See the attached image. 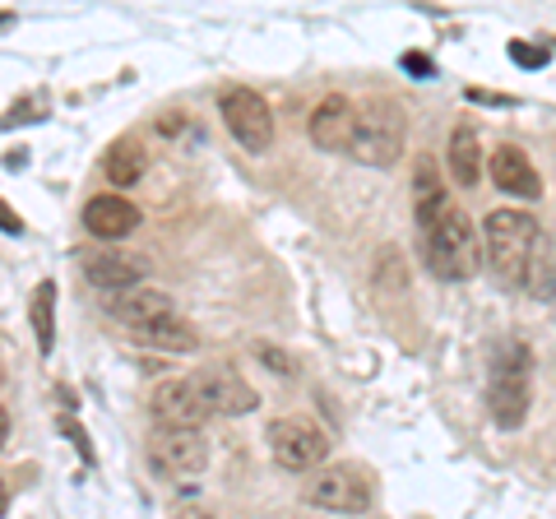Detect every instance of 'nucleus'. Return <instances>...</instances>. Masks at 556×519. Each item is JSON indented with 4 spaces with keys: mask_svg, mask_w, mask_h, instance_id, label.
Here are the masks:
<instances>
[{
    "mask_svg": "<svg viewBox=\"0 0 556 519\" xmlns=\"http://www.w3.org/2000/svg\"><path fill=\"white\" fill-rule=\"evenodd\" d=\"M422 218V241H427V260L441 279L459 283V279H473L478 265H482V237L473 228L455 200H441L437 210L417 214Z\"/></svg>",
    "mask_w": 556,
    "mask_h": 519,
    "instance_id": "1",
    "label": "nucleus"
},
{
    "mask_svg": "<svg viewBox=\"0 0 556 519\" xmlns=\"http://www.w3.org/2000/svg\"><path fill=\"white\" fill-rule=\"evenodd\" d=\"M408 144V116L394 98L376 93L367 102H357V126H353V159L367 167H394L404 159Z\"/></svg>",
    "mask_w": 556,
    "mask_h": 519,
    "instance_id": "2",
    "label": "nucleus"
},
{
    "mask_svg": "<svg viewBox=\"0 0 556 519\" xmlns=\"http://www.w3.org/2000/svg\"><path fill=\"white\" fill-rule=\"evenodd\" d=\"M482 255L486 269L496 274L501 288H519L525 283V260L538 237V218L525 210H492L482 218Z\"/></svg>",
    "mask_w": 556,
    "mask_h": 519,
    "instance_id": "3",
    "label": "nucleus"
},
{
    "mask_svg": "<svg viewBox=\"0 0 556 519\" xmlns=\"http://www.w3.org/2000/svg\"><path fill=\"white\" fill-rule=\"evenodd\" d=\"M529 371L533 357L519 339H501L492 353V385H486V404H492V418L501 431L525 427L529 418Z\"/></svg>",
    "mask_w": 556,
    "mask_h": 519,
    "instance_id": "4",
    "label": "nucleus"
},
{
    "mask_svg": "<svg viewBox=\"0 0 556 519\" xmlns=\"http://www.w3.org/2000/svg\"><path fill=\"white\" fill-rule=\"evenodd\" d=\"M218 112H223V126L232 130V140L241 149L247 153H269V144H274V112L255 89H241V84L223 89L218 93Z\"/></svg>",
    "mask_w": 556,
    "mask_h": 519,
    "instance_id": "5",
    "label": "nucleus"
},
{
    "mask_svg": "<svg viewBox=\"0 0 556 519\" xmlns=\"http://www.w3.org/2000/svg\"><path fill=\"white\" fill-rule=\"evenodd\" d=\"M269 450H274V464H278V469H288V473H311L316 464H325L329 441H325L311 422L283 418V422L269 427Z\"/></svg>",
    "mask_w": 556,
    "mask_h": 519,
    "instance_id": "6",
    "label": "nucleus"
},
{
    "mask_svg": "<svg viewBox=\"0 0 556 519\" xmlns=\"http://www.w3.org/2000/svg\"><path fill=\"white\" fill-rule=\"evenodd\" d=\"M190 385L200 390V400L208 413H218V418H237V413H251L260 404V394L247 376H237L232 367H204L190 376Z\"/></svg>",
    "mask_w": 556,
    "mask_h": 519,
    "instance_id": "7",
    "label": "nucleus"
},
{
    "mask_svg": "<svg viewBox=\"0 0 556 519\" xmlns=\"http://www.w3.org/2000/svg\"><path fill=\"white\" fill-rule=\"evenodd\" d=\"M149 455L167 478H200L208 469V445L200 431H153Z\"/></svg>",
    "mask_w": 556,
    "mask_h": 519,
    "instance_id": "8",
    "label": "nucleus"
},
{
    "mask_svg": "<svg viewBox=\"0 0 556 519\" xmlns=\"http://www.w3.org/2000/svg\"><path fill=\"white\" fill-rule=\"evenodd\" d=\"M149 408L159 418V431H195L208 418L200 390L190 380H163V385H153Z\"/></svg>",
    "mask_w": 556,
    "mask_h": 519,
    "instance_id": "9",
    "label": "nucleus"
},
{
    "mask_svg": "<svg viewBox=\"0 0 556 519\" xmlns=\"http://www.w3.org/2000/svg\"><path fill=\"white\" fill-rule=\"evenodd\" d=\"M306 496H311V506L334 510V515H362L371 506V488L353 469H325V473H316V482H311Z\"/></svg>",
    "mask_w": 556,
    "mask_h": 519,
    "instance_id": "10",
    "label": "nucleus"
},
{
    "mask_svg": "<svg viewBox=\"0 0 556 519\" xmlns=\"http://www.w3.org/2000/svg\"><path fill=\"white\" fill-rule=\"evenodd\" d=\"M353 126H357V107H353V98H343V93L320 98L316 112H311V140L325 153L353 149Z\"/></svg>",
    "mask_w": 556,
    "mask_h": 519,
    "instance_id": "11",
    "label": "nucleus"
},
{
    "mask_svg": "<svg viewBox=\"0 0 556 519\" xmlns=\"http://www.w3.org/2000/svg\"><path fill=\"white\" fill-rule=\"evenodd\" d=\"M108 316L130 325V330H149L159 320H172V298L159 288H126V292H112Z\"/></svg>",
    "mask_w": 556,
    "mask_h": 519,
    "instance_id": "12",
    "label": "nucleus"
},
{
    "mask_svg": "<svg viewBox=\"0 0 556 519\" xmlns=\"http://www.w3.org/2000/svg\"><path fill=\"white\" fill-rule=\"evenodd\" d=\"M492 181H496V190H506V195H515V200L543 195V177H538V167L529 163V153L519 144H501L492 153Z\"/></svg>",
    "mask_w": 556,
    "mask_h": 519,
    "instance_id": "13",
    "label": "nucleus"
},
{
    "mask_svg": "<svg viewBox=\"0 0 556 519\" xmlns=\"http://www.w3.org/2000/svg\"><path fill=\"white\" fill-rule=\"evenodd\" d=\"M84 228H89L93 237H102V241H121V237H130L139 228V210L121 195H93L89 204H84Z\"/></svg>",
    "mask_w": 556,
    "mask_h": 519,
    "instance_id": "14",
    "label": "nucleus"
},
{
    "mask_svg": "<svg viewBox=\"0 0 556 519\" xmlns=\"http://www.w3.org/2000/svg\"><path fill=\"white\" fill-rule=\"evenodd\" d=\"M144 269H149V265H144L139 255H121V251H102V255L84 260V274H89V283H93V288H108V292L139 288Z\"/></svg>",
    "mask_w": 556,
    "mask_h": 519,
    "instance_id": "15",
    "label": "nucleus"
},
{
    "mask_svg": "<svg viewBox=\"0 0 556 519\" xmlns=\"http://www.w3.org/2000/svg\"><path fill=\"white\" fill-rule=\"evenodd\" d=\"M533 302H552L556 298V237L552 232H538L533 246H529V260H525V283Z\"/></svg>",
    "mask_w": 556,
    "mask_h": 519,
    "instance_id": "16",
    "label": "nucleus"
},
{
    "mask_svg": "<svg viewBox=\"0 0 556 519\" xmlns=\"http://www.w3.org/2000/svg\"><path fill=\"white\" fill-rule=\"evenodd\" d=\"M450 172H455V181L464 190L478 186V177H482V144H478V130L468 126V121H459V126L450 130Z\"/></svg>",
    "mask_w": 556,
    "mask_h": 519,
    "instance_id": "17",
    "label": "nucleus"
},
{
    "mask_svg": "<svg viewBox=\"0 0 556 519\" xmlns=\"http://www.w3.org/2000/svg\"><path fill=\"white\" fill-rule=\"evenodd\" d=\"M144 167H149V159H144V144H139V140H116L108 149V159H102L108 181L121 186V190H130L139 177H144Z\"/></svg>",
    "mask_w": 556,
    "mask_h": 519,
    "instance_id": "18",
    "label": "nucleus"
},
{
    "mask_svg": "<svg viewBox=\"0 0 556 519\" xmlns=\"http://www.w3.org/2000/svg\"><path fill=\"white\" fill-rule=\"evenodd\" d=\"M135 339L144 343V349H159V353H195V330H190L186 320H159V325H149V330H135Z\"/></svg>",
    "mask_w": 556,
    "mask_h": 519,
    "instance_id": "19",
    "label": "nucleus"
},
{
    "mask_svg": "<svg viewBox=\"0 0 556 519\" xmlns=\"http://www.w3.org/2000/svg\"><path fill=\"white\" fill-rule=\"evenodd\" d=\"M51 311H56V283H38L33 288V330H38L42 353H51V343H56V320H51Z\"/></svg>",
    "mask_w": 556,
    "mask_h": 519,
    "instance_id": "20",
    "label": "nucleus"
},
{
    "mask_svg": "<svg viewBox=\"0 0 556 519\" xmlns=\"http://www.w3.org/2000/svg\"><path fill=\"white\" fill-rule=\"evenodd\" d=\"M552 51L547 47H529V42H510V61L525 65V71H538V65H547Z\"/></svg>",
    "mask_w": 556,
    "mask_h": 519,
    "instance_id": "21",
    "label": "nucleus"
},
{
    "mask_svg": "<svg viewBox=\"0 0 556 519\" xmlns=\"http://www.w3.org/2000/svg\"><path fill=\"white\" fill-rule=\"evenodd\" d=\"M404 71L417 75V79H431V75H437V65H431L422 51H408V56H404Z\"/></svg>",
    "mask_w": 556,
    "mask_h": 519,
    "instance_id": "22",
    "label": "nucleus"
},
{
    "mask_svg": "<svg viewBox=\"0 0 556 519\" xmlns=\"http://www.w3.org/2000/svg\"><path fill=\"white\" fill-rule=\"evenodd\" d=\"M0 232H10V237H20L24 232V218L10 210V204H0Z\"/></svg>",
    "mask_w": 556,
    "mask_h": 519,
    "instance_id": "23",
    "label": "nucleus"
},
{
    "mask_svg": "<svg viewBox=\"0 0 556 519\" xmlns=\"http://www.w3.org/2000/svg\"><path fill=\"white\" fill-rule=\"evenodd\" d=\"M260 357L269 362V367H278V371H292V357H283V353H274V349H260Z\"/></svg>",
    "mask_w": 556,
    "mask_h": 519,
    "instance_id": "24",
    "label": "nucleus"
},
{
    "mask_svg": "<svg viewBox=\"0 0 556 519\" xmlns=\"http://www.w3.org/2000/svg\"><path fill=\"white\" fill-rule=\"evenodd\" d=\"M177 519H214V515H204V510H195V506H181Z\"/></svg>",
    "mask_w": 556,
    "mask_h": 519,
    "instance_id": "25",
    "label": "nucleus"
},
{
    "mask_svg": "<svg viewBox=\"0 0 556 519\" xmlns=\"http://www.w3.org/2000/svg\"><path fill=\"white\" fill-rule=\"evenodd\" d=\"M5 436H10V413L0 408V445H5Z\"/></svg>",
    "mask_w": 556,
    "mask_h": 519,
    "instance_id": "26",
    "label": "nucleus"
},
{
    "mask_svg": "<svg viewBox=\"0 0 556 519\" xmlns=\"http://www.w3.org/2000/svg\"><path fill=\"white\" fill-rule=\"evenodd\" d=\"M5 501H10V496H5V482H0V515H5Z\"/></svg>",
    "mask_w": 556,
    "mask_h": 519,
    "instance_id": "27",
    "label": "nucleus"
}]
</instances>
